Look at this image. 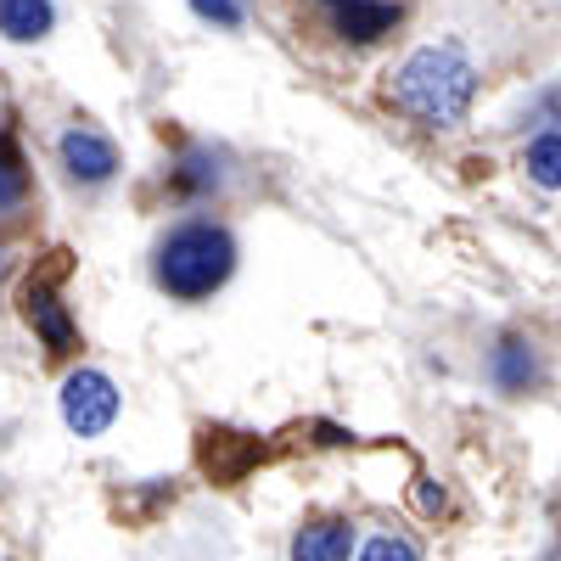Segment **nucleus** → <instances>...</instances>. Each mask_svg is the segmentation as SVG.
I'll return each instance as SVG.
<instances>
[{
	"label": "nucleus",
	"mask_w": 561,
	"mask_h": 561,
	"mask_svg": "<svg viewBox=\"0 0 561 561\" xmlns=\"http://www.w3.org/2000/svg\"><path fill=\"white\" fill-rule=\"evenodd\" d=\"M478 62L466 57V45L455 39H433L421 45V51H410L393 73V102L427 129H449L460 124L466 113H472L478 102Z\"/></svg>",
	"instance_id": "obj_1"
},
{
	"label": "nucleus",
	"mask_w": 561,
	"mask_h": 561,
	"mask_svg": "<svg viewBox=\"0 0 561 561\" xmlns=\"http://www.w3.org/2000/svg\"><path fill=\"white\" fill-rule=\"evenodd\" d=\"M230 270H237V237L219 225V219H185L174 225L169 237L158 242L152 253V275L158 287L180 304H197V298H214Z\"/></svg>",
	"instance_id": "obj_2"
},
{
	"label": "nucleus",
	"mask_w": 561,
	"mask_h": 561,
	"mask_svg": "<svg viewBox=\"0 0 561 561\" xmlns=\"http://www.w3.org/2000/svg\"><path fill=\"white\" fill-rule=\"evenodd\" d=\"M62 421L79 438H102L118 421V388L107 370H73L62 382Z\"/></svg>",
	"instance_id": "obj_3"
},
{
	"label": "nucleus",
	"mask_w": 561,
	"mask_h": 561,
	"mask_svg": "<svg viewBox=\"0 0 561 561\" xmlns=\"http://www.w3.org/2000/svg\"><path fill=\"white\" fill-rule=\"evenodd\" d=\"M23 320L34 325V337L51 348V354H73V348H79V325H73V314H68V304H62V293H57L51 275L28 280V293H23Z\"/></svg>",
	"instance_id": "obj_4"
},
{
	"label": "nucleus",
	"mask_w": 561,
	"mask_h": 561,
	"mask_svg": "<svg viewBox=\"0 0 561 561\" xmlns=\"http://www.w3.org/2000/svg\"><path fill=\"white\" fill-rule=\"evenodd\" d=\"M57 158H62L68 180H79V185H107V180L118 174V147H113V140H107L102 129H90V124L62 129Z\"/></svg>",
	"instance_id": "obj_5"
},
{
	"label": "nucleus",
	"mask_w": 561,
	"mask_h": 561,
	"mask_svg": "<svg viewBox=\"0 0 561 561\" xmlns=\"http://www.w3.org/2000/svg\"><path fill=\"white\" fill-rule=\"evenodd\" d=\"M489 377H494L500 393H528V388H539L545 365H539V354H534L528 337H500V348L489 359Z\"/></svg>",
	"instance_id": "obj_6"
},
{
	"label": "nucleus",
	"mask_w": 561,
	"mask_h": 561,
	"mask_svg": "<svg viewBox=\"0 0 561 561\" xmlns=\"http://www.w3.org/2000/svg\"><path fill=\"white\" fill-rule=\"evenodd\" d=\"M348 550H354V523L343 517H320L293 534V561H348Z\"/></svg>",
	"instance_id": "obj_7"
},
{
	"label": "nucleus",
	"mask_w": 561,
	"mask_h": 561,
	"mask_svg": "<svg viewBox=\"0 0 561 561\" xmlns=\"http://www.w3.org/2000/svg\"><path fill=\"white\" fill-rule=\"evenodd\" d=\"M399 0H348V7H337V34L354 39V45H370L399 28Z\"/></svg>",
	"instance_id": "obj_8"
},
{
	"label": "nucleus",
	"mask_w": 561,
	"mask_h": 561,
	"mask_svg": "<svg viewBox=\"0 0 561 561\" xmlns=\"http://www.w3.org/2000/svg\"><path fill=\"white\" fill-rule=\"evenodd\" d=\"M57 28V7L51 0H0V34L18 39V45H34Z\"/></svg>",
	"instance_id": "obj_9"
},
{
	"label": "nucleus",
	"mask_w": 561,
	"mask_h": 561,
	"mask_svg": "<svg viewBox=\"0 0 561 561\" xmlns=\"http://www.w3.org/2000/svg\"><path fill=\"white\" fill-rule=\"evenodd\" d=\"M523 169H528L534 185H545V192H561V129H539V135L528 140Z\"/></svg>",
	"instance_id": "obj_10"
},
{
	"label": "nucleus",
	"mask_w": 561,
	"mask_h": 561,
	"mask_svg": "<svg viewBox=\"0 0 561 561\" xmlns=\"http://www.w3.org/2000/svg\"><path fill=\"white\" fill-rule=\"evenodd\" d=\"M23 197H28V169H23V158L12 147V135L0 129V214L18 208Z\"/></svg>",
	"instance_id": "obj_11"
},
{
	"label": "nucleus",
	"mask_w": 561,
	"mask_h": 561,
	"mask_svg": "<svg viewBox=\"0 0 561 561\" xmlns=\"http://www.w3.org/2000/svg\"><path fill=\"white\" fill-rule=\"evenodd\" d=\"M214 185H219V169H214L208 152H192L174 169V192H214Z\"/></svg>",
	"instance_id": "obj_12"
},
{
	"label": "nucleus",
	"mask_w": 561,
	"mask_h": 561,
	"mask_svg": "<svg viewBox=\"0 0 561 561\" xmlns=\"http://www.w3.org/2000/svg\"><path fill=\"white\" fill-rule=\"evenodd\" d=\"M192 12H197L203 23H214V28H242V23H248L242 0H192Z\"/></svg>",
	"instance_id": "obj_13"
},
{
	"label": "nucleus",
	"mask_w": 561,
	"mask_h": 561,
	"mask_svg": "<svg viewBox=\"0 0 561 561\" xmlns=\"http://www.w3.org/2000/svg\"><path fill=\"white\" fill-rule=\"evenodd\" d=\"M359 561H421V556H415L410 539H399V534H377V539L359 550Z\"/></svg>",
	"instance_id": "obj_14"
},
{
	"label": "nucleus",
	"mask_w": 561,
	"mask_h": 561,
	"mask_svg": "<svg viewBox=\"0 0 561 561\" xmlns=\"http://www.w3.org/2000/svg\"><path fill=\"white\" fill-rule=\"evenodd\" d=\"M539 113H545V124H561V84H550L539 96Z\"/></svg>",
	"instance_id": "obj_15"
},
{
	"label": "nucleus",
	"mask_w": 561,
	"mask_h": 561,
	"mask_svg": "<svg viewBox=\"0 0 561 561\" xmlns=\"http://www.w3.org/2000/svg\"><path fill=\"white\" fill-rule=\"evenodd\" d=\"M7 270H12V259H7V242H0V280H7Z\"/></svg>",
	"instance_id": "obj_16"
},
{
	"label": "nucleus",
	"mask_w": 561,
	"mask_h": 561,
	"mask_svg": "<svg viewBox=\"0 0 561 561\" xmlns=\"http://www.w3.org/2000/svg\"><path fill=\"white\" fill-rule=\"evenodd\" d=\"M320 7H332V12H337V7H348V0H320Z\"/></svg>",
	"instance_id": "obj_17"
},
{
	"label": "nucleus",
	"mask_w": 561,
	"mask_h": 561,
	"mask_svg": "<svg viewBox=\"0 0 561 561\" xmlns=\"http://www.w3.org/2000/svg\"><path fill=\"white\" fill-rule=\"evenodd\" d=\"M550 561H561V550H556V556H550Z\"/></svg>",
	"instance_id": "obj_18"
}]
</instances>
